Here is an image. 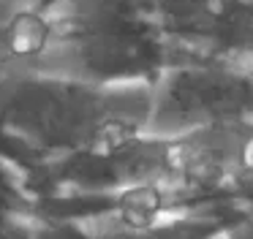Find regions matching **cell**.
I'll return each mask as SVG.
<instances>
[{"label":"cell","mask_w":253,"mask_h":239,"mask_svg":"<svg viewBox=\"0 0 253 239\" xmlns=\"http://www.w3.org/2000/svg\"><path fill=\"white\" fill-rule=\"evenodd\" d=\"M150 84H93L0 63V160L28 174L106 155L144 133Z\"/></svg>","instance_id":"1"},{"label":"cell","mask_w":253,"mask_h":239,"mask_svg":"<svg viewBox=\"0 0 253 239\" xmlns=\"http://www.w3.org/2000/svg\"><path fill=\"white\" fill-rule=\"evenodd\" d=\"M0 63L93 84H153L169 43L155 0H52L8 19Z\"/></svg>","instance_id":"2"},{"label":"cell","mask_w":253,"mask_h":239,"mask_svg":"<svg viewBox=\"0 0 253 239\" xmlns=\"http://www.w3.org/2000/svg\"><path fill=\"white\" fill-rule=\"evenodd\" d=\"M166 188L188 206L253 212V120L164 139Z\"/></svg>","instance_id":"3"},{"label":"cell","mask_w":253,"mask_h":239,"mask_svg":"<svg viewBox=\"0 0 253 239\" xmlns=\"http://www.w3.org/2000/svg\"><path fill=\"white\" fill-rule=\"evenodd\" d=\"M240 120H253L251 60H174L150 84V136L171 139Z\"/></svg>","instance_id":"4"},{"label":"cell","mask_w":253,"mask_h":239,"mask_svg":"<svg viewBox=\"0 0 253 239\" xmlns=\"http://www.w3.org/2000/svg\"><path fill=\"white\" fill-rule=\"evenodd\" d=\"M237 217L220 206H182L166 190H128L74 220L90 239H226Z\"/></svg>","instance_id":"5"},{"label":"cell","mask_w":253,"mask_h":239,"mask_svg":"<svg viewBox=\"0 0 253 239\" xmlns=\"http://www.w3.org/2000/svg\"><path fill=\"white\" fill-rule=\"evenodd\" d=\"M174 60H245L253 0H155Z\"/></svg>","instance_id":"6"},{"label":"cell","mask_w":253,"mask_h":239,"mask_svg":"<svg viewBox=\"0 0 253 239\" xmlns=\"http://www.w3.org/2000/svg\"><path fill=\"white\" fill-rule=\"evenodd\" d=\"M0 239H36V215H0Z\"/></svg>","instance_id":"7"},{"label":"cell","mask_w":253,"mask_h":239,"mask_svg":"<svg viewBox=\"0 0 253 239\" xmlns=\"http://www.w3.org/2000/svg\"><path fill=\"white\" fill-rule=\"evenodd\" d=\"M226 239H253V212L251 215H240L237 220H231Z\"/></svg>","instance_id":"8"},{"label":"cell","mask_w":253,"mask_h":239,"mask_svg":"<svg viewBox=\"0 0 253 239\" xmlns=\"http://www.w3.org/2000/svg\"><path fill=\"white\" fill-rule=\"evenodd\" d=\"M6 3L11 5L14 11H28V8H44L52 0H6Z\"/></svg>","instance_id":"9"},{"label":"cell","mask_w":253,"mask_h":239,"mask_svg":"<svg viewBox=\"0 0 253 239\" xmlns=\"http://www.w3.org/2000/svg\"><path fill=\"white\" fill-rule=\"evenodd\" d=\"M245 60L253 63V22H251V33H248V43H245Z\"/></svg>","instance_id":"10"}]
</instances>
